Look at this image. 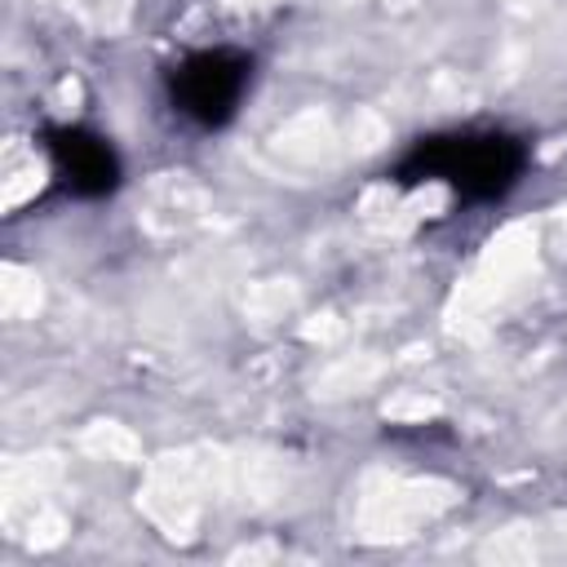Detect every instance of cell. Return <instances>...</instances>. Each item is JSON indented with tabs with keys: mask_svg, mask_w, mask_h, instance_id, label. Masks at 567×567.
<instances>
[{
	"mask_svg": "<svg viewBox=\"0 0 567 567\" xmlns=\"http://www.w3.org/2000/svg\"><path fill=\"white\" fill-rule=\"evenodd\" d=\"M527 159V142L505 128H461L421 137L394 164V182H447L461 204H496L523 182Z\"/></svg>",
	"mask_w": 567,
	"mask_h": 567,
	"instance_id": "6da1fadb",
	"label": "cell"
},
{
	"mask_svg": "<svg viewBox=\"0 0 567 567\" xmlns=\"http://www.w3.org/2000/svg\"><path fill=\"white\" fill-rule=\"evenodd\" d=\"M252 84V58L244 49H199L168 71V102L199 128H221Z\"/></svg>",
	"mask_w": 567,
	"mask_h": 567,
	"instance_id": "7a4b0ae2",
	"label": "cell"
},
{
	"mask_svg": "<svg viewBox=\"0 0 567 567\" xmlns=\"http://www.w3.org/2000/svg\"><path fill=\"white\" fill-rule=\"evenodd\" d=\"M44 151L53 164V177L62 190L80 195V199H102L120 186V155L115 146L84 128V124H58L44 133Z\"/></svg>",
	"mask_w": 567,
	"mask_h": 567,
	"instance_id": "3957f363",
	"label": "cell"
}]
</instances>
